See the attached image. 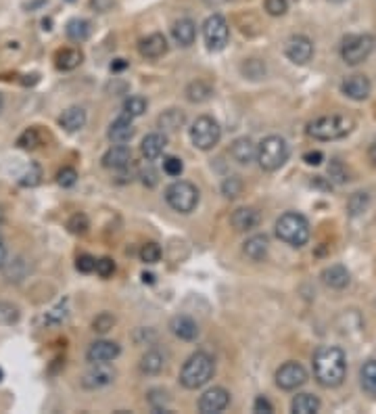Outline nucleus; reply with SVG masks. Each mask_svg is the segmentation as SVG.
Here are the masks:
<instances>
[{"label": "nucleus", "mask_w": 376, "mask_h": 414, "mask_svg": "<svg viewBox=\"0 0 376 414\" xmlns=\"http://www.w3.org/2000/svg\"><path fill=\"white\" fill-rule=\"evenodd\" d=\"M82 61H84V55L80 48H63L55 57L57 69H61V72H71V69H75Z\"/></svg>", "instance_id": "30"}, {"label": "nucleus", "mask_w": 376, "mask_h": 414, "mask_svg": "<svg viewBox=\"0 0 376 414\" xmlns=\"http://www.w3.org/2000/svg\"><path fill=\"white\" fill-rule=\"evenodd\" d=\"M7 264V247L3 243V239H0V268H3Z\"/></svg>", "instance_id": "56"}, {"label": "nucleus", "mask_w": 376, "mask_h": 414, "mask_svg": "<svg viewBox=\"0 0 376 414\" xmlns=\"http://www.w3.org/2000/svg\"><path fill=\"white\" fill-rule=\"evenodd\" d=\"M142 279H144V283H153L155 276L153 274H142Z\"/></svg>", "instance_id": "59"}, {"label": "nucleus", "mask_w": 376, "mask_h": 414, "mask_svg": "<svg viewBox=\"0 0 376 414\" xmlns=\"http://www.w3.org/2000/svg\"><path fill=\"white\" fill-rule=\"evenodd\" d=\"M113 326H115V316H113L111 312H101V314L92 320V331L99 333V335L109 333Z\"/></svg>", "instance_id": "42"}, {"label": "nucleus", "mask_w": 376, "mask_h": 414, "mask_svg": "<svg viewBox=\"0 0 376 414\" xmlns=\"http://www.w3.org/2000/svg\"><path fill=\"white\" fill-rule=\"evenodd\" d=\"M157 124H159V128L166 130V132H176V130H180V128L186 124V115H184L180 109H168V111H164V113L159 115Z\"/></svg>", "instance_id": "32"}, {"label": "nucleus", "mask_w": 376, "mask_h": 414, "mask_svg": "<svg viewBox=\"0 0 376 414\" xmlns=\"http://www.w3.org/2000/svg\"><path fill=\"white\" fill-rule=\"evenodd\" d=\"M166 147H168V138H166V134L153 132V134H146V136L142 138L140 151H142V155H144L146 161H153V159H157V157L164 155Z\"/></svg>", "instance_id": "20"}, {"label": "nucleus", "mask_w": 376, "mask_h": 414, "mask_svg": "<svg viewBox=\"0 0 376 414\" xmlns=\"http://www.w3.org/2000/svg\"><path fill=\"white\" fill-rule=\"evenodd\" d=\"M266 13L272 17H282L288 11V0H266Z\"/></svg>", "instance_id": "46"}, {"label": "nucleus", "mask_w": 376, "mask_h": 414, "mask_svg": "<svg viewBox=\"0 0 376 414\" xmlns=\"http://www.w3.org/2000/svg\"><path fill=\"white\" fill-rule=\"evenodd\" d=\"M259 222H261V216L255 207H239V210H235V214L230 216V224L237 233L253 230L259 226Z\"/></svg>", "instance_id": "18"}, {"label": "nucleus", "mask_w": 376, "mask_h": 414, "mask_svg": "<svg viewBox=\"0 0 376 414\" xmlns=\"http://www.w3.org/2000/svg\"><path fill=\"white\" fill-rule=\"evenodd\" d=\"M67 228L71 235H78V237H84L90 228V222H88V216L86 214H73L67 222Z\"/></svg>", "instance_id": "40"}, {"label": "nucleus", "mask_w": 376, "mask_h": 414, "mask_svg": "<svg viewBox=\"0 0 376 414\" xmlns=\"http://www.w3.org/2000/svg\"><path fill=\"white\" fill-rule=\"evenodd\" d=\"M168 48H170V44H168V38L164 36V34H159V32H155V34H148L146 38H142L140 42H138V50H140V55L144 57V59H161L166 52H168Z\"/></svg>", "instance_id": "16"}, {"label": "nucleus", "mask_w": 376, "mask_h": 414, "mask_svg": "<svg viewBox=\"0 0 376 414\" xmlns=\"http://www.w3.org/2000/svg\"><path fill=\"white\" fill-rule=\"evenodd\" d=\"M203 40L207 50L211 52H219L226 48V44L230 42V26L226 21V17L221 15H211L205 19L203 23Z\"/></svg>", "instance_id": "9"}, {"label": "nucleus", "mask_w": 376, "mask_h": 414, "mask_svg": "<svg viewBox=\"0 0 376 414\" xmlns=\"http://www.w3.org/2000/svg\"><path fill=\"white\" fill-rule=\"evenodd\" d=\"M341 92L347 97V99H353V101H366L372 92V82L368 80V76L364 74H353V76H347L343 82H341Z\"/></svg>", "instance_id": "14"}, {"label": "nucleus", "mask_w": 376, "mask_h": 414, "mask_svg": "<svg viewBox=\"0 0 376 414\" xmlns=\"http://www.w3.org/2000/svg\"><path fill=\"white\" fill-rule=\"evenodd\" d=\"M65 34H67V38H69L71 42H84V40H88L90 34H92V26H90L88 19L75 17V19L67 21Z\"/></svg>", "instance_id": "28"}, {"label": "nucleus", "mask_w": 376, "mask_h": 414, "mask_svg": "<svg viewBox=\"0 0 376 414\" xmlns=\"http://www.w3.org/2000/svg\"><path fill=\"white\" fill-rule=\"evenodd\" d=\"M368 159L372 161V166H376V141L370 145V149H368Z\"/></svg>", "instance_id": "57"}, {"label": "nucleus", "mask_w": 376, "mask_h": 414, "mask_svg": "<svg viewBox=\"0 0 376 414\" xmlns=\"http://www.w3.org/2000/svg\"><path fill=\"white\" fill-rule=\"evenodd\" d=\"M284 55L295 65H306L314 57V42L304 34L290 36L284 44Z\"/></svg>", "instance_id": "11"}, {"label": "nucleus", "mask_w": 376, "mask_h": 414, "mask_svg": "<svg viewBox=\"0 0 376 414\" xmlns=\"http://www.w3.org/2000/svg\"><path fill=\"white\" fill-rule=\"evenodd\" d=\"M295 414H316L320 410V400L312 393H297L290 402Z\"/></svg>", "instance_id": "31"}, {"label": "nucleus", "mask_w": 376, "mask_h": 414, "mask_svg": "<svg viewBox=\"0 0 376 414\" xmlns=\"http://www.w3.org/2000/svg\"><path fill=\"white\" fill-rule=\"evenodd\" d=\"M40 180H42V170H40L36 164H32V166H30V170H28V172H26V174L19 178V184H21V186H30V188H32V186H38V184H40Z\"/></svg>", "instance_id": "44"}, {"label": "nucleus", "mask_w": 376, "mask_h": 414, "mask_svg": "<svg viewBox=\"0 0 376 414\" xmlns=\"http://www.w3.org/2000/svg\"><path fill=\"white\" fill-rule=\"evenodd\" d=\"M128 67V61L126 59H115L111 63V72H123V69Z\"/></svg>", "instance_id": "55"}, {"label": "nucleus", "mask_w": 376, "mask_h": 414, "mask_svg": "<svg viewBox=\"0 0 376 414\" xmlns=\"http://www.w3.org/2000/svg\"><path fill=\"white\" fill-rule=\"evenodd\" d=\"M253 412H264V414H270V412H274V406L268 402V397L259 395V397L255 400V404H253Z\"/></svg>", "instance_id": "53"}, {"label": "nucleus", "mask_w": 376, "mask_h": 414, "mask_svg": "<svg viewBox=\"0 0 376 414\" xmlns=\"http://www.w3.org/2000/svg\"><path fill=\"white\" fill-rule=\"evenodd\" d=\"M113 272H115V262L111 257L97 259V274L101 279H109V276H113Z\"/></svg>", "instance_id": "49"}, {"label": "nucleus", "mask_w": 376, "mask_h": 414, "mask_svg": "<svg viewBox=\"0 0 376 414\" xmlns=\"http://www.w3.org/2000/svg\"><path fill=\"white\" fill-rule=\"evenodd\" d=\"M88 115L84 107H69L59 115V126L67 132H78L86 126Z\"/></svg>", "instance_id": "24"}, {"label": "nucleus", "mask_w": 376, "mask_h": 414, "mask_svg": "<svg viewBox=\"0 0 376 414\" xmlns=\"http://www.w3.org/2000/svg\"><path fill=\"white\" fill-rule=\"evenodd\" d=\"M374 44L372 34H349L341 42V59L347 65H359L374 52Z\"/></svg>", "instance_id": "8"}, {"label": "nucleus", "mask_w": 376, "mask_h": 414, "mask_svg": "<svg viewBox=\"0 0 376 414\" xmlns=\"http://www.w3.org/2000/svg\"><path fill=\"white\" fill-rule=\"evenodd\" d=\"M5 379V373H3V368H0V381H3Z\"/></svg>", "instance_id": "62"}, {"label": "nucleus", "mask_w": 376, "mask_h": 414, "mask_svg": "<svg viewBox=\"0 0 376 414\" xmlns=\"http://www.w3.org/2000/svg\"><path fill=\"white\" fill-rule=\"evenodd\" d=\"M134 124H132V117L130 115H119L111 126H109V130H107V138L111 143H115V145H126V143H130L132 141V136H134Z\"/></svg>", "instance_id": "17"}, {"label": "nucleus", "mask_w": 376, "mask_h": 414, "mask_svg": "<svg viewBox=\"0 0 376 414\" xmlns=\"http://www.w3.org/2000/svg\"><path fill=\"white\" fill-rule=\"evenodd\" d=\"M170 331L182 341H197L199 337V324L184 314H178L170 320Z\"/></svg>", "instance_id": "21"}, {"label": "nucleus", "mask_w": 376, "mask_h": 414, "mask_svg": "<svg viewBox=\"0 0 376 414\" xmlns=\"http://www.w3.org/2000/svg\"><path fill=\"white\" fill-rule=\"evenodd\" d=\"M304 161H306L308 166H320V164L324 161V155H322L320 151H310V153L304 155Z\"/></svg>", "instance_id": "54"}, {"label": "nucleus", "mask_w": 376, "mask_h": 414, "mask_svg": "<svg viewBox=\"0 0 376 414\" xmlns=\"http://www.w3.org/2000/svg\"><path fill=\"white\" fill-rule=\"evenodd\" d=\"M314 377L326 389L343 385L347 377L345 352L337 345H322V348H318V352L314 354Z\"/></svg>", "instance_id": "1"}, {"label": "nucleus", "mask_w": 376, "mask_h": 414, "mask_svg": "<svg viewBox=\"0 0 376 414\" xmlns=\"http://www.w3.org/2000/svg\"><path fill=\"white\" fill-rule=\"evenodd\" d=\"M67 316H69V308H67V302L63 299V302H59L55 308H50L44 314V322L48 326H59V324H63L67 320Z\"/></svg>", "instance_id": "35"}, {"label": "nucleus", "mask_w": 376, "mask_h": 414, "mask_svg": "<svg viewBox=\"0 0 376 414\" xmlns=\"http://www.w3.org/2000/svg\"><path fill=\"white\" fill-rule=\"evenodd\" d=\"M276 237L290 245V247H304L310 237H312V228L306 216H301L297 212H286L278 218L276 222Z\"/></svg>", "instance_id": "4"}, {"label": "nucleus", "mask_w": 376, "mask_h": 414, "mask_svg": "<svg viewBox=\"0 0 376 414\" xmlns=\"http://www.w3.org/2000/svg\"><path fill=\"white\" fill-rule=\"evenodd\" d=\"M164 172L168 174V176H172V178H178V176H182V172H184V164H182V159L180 157H166L164 159Z\"/></svg>", "instance_id": "45"}, {"label": "nucleus", "mask_w": 376, "mask_h": 414, "mask_svg": "<svg viewBox=\"0 0 376 414\" xmlns=\"http://www.w3.org/2000/svg\"><path fill=\"white\" fill-rule=\"evenodd\" d=\"M140 259L144 264H157L161 259V247L153 241H148L140 247Z\"/></svg>", "instance_id": "41"}, {"label": "nucleus", "mask_w": 376, "mask_h": 414, "mask_svg": "<svg viewBox=\"0 0 376 414\" xmlns=\"http://www.w3.org/2000/svg\"><path fill=\"white\" fill-rule=\"evenodd\" d=\"M355 128V121L351 115L345 113H330V115H322L314 121H310L308 126V134L316 141H339V138H345L347 134H351V130Z\"/></svg>", "instance_id": "2"}, {"label": "nucleus", "mask_w": 376, "mask_h": 414, "mask_svg": "<svg viewBox=\"0 0 376 414\" xmlns=\"http://www.w3.org/2000/svg\"><path fill=\"white\" fill-rule=\"evenodd\" d=\"M213 375H215V360L207 352H197L184 362L180 371V383L186 389H201L213 379Z\"/></svg>", "instance_id": "3"}, {"label": "nucleus", "mask_w": 376, "mask_h": 414, "mask_svg": "<svg viewBox=\"0 0 376 414\" xmlns=\"http://www.w3.org/2000/svg\"><path fill=\"white\" fill-rule=\"evenodd\" d=\"M322 283H324L326 287H330V289L341 291V289H345V287L351 283V274H349V270H347L345 266L335 264V266H328V268L322 272Z\"/></svg>", "instance_id": "23"}, {"label": "nucleus", "mask_w": 376, "mask_h": 414, "mask_svg": "<svg viewBox=\"0 0 376 414\" xmlns=\"http://www.w3.org/2000/svg\"><path fill=\"white\" fill-rule=\"evenodd\" d=\"M308 383V371L299 362H286L276 371V385L284 391H295Z\"/></svg>", "instance_id": "10"}, {"label": "nucleus", "mask_w": 376, "mask_h": 414, "mask_svg": "<svg viewBox=\"0 0 376 414\" xmlns=\"http://www.w3.org/2000/svg\"><path fill=\"white\" fill-rule=\"evenodd\" d=\"M368 203H370L368 193H353V195L349 197V201H347V210H349L351 216H359V214L366 212Z\"/></svg>", "instance_id": "39"}, {"label": "nucleus", "mask_w": 376, "mask_h": 414, "mask_svg": "<svg viewBox=\"0 0 376 414\" xmlns=\"http://www.w3.org/2000/svg\"><path fill=\"white\" fill-rule=\"evenodd\" d=\"M241 193H243V180H241V176L224 178V182H221V195L226 199H237Z\"/></svg>", "instance_id": "38"}, {"label": "nucleus", "mask_w": 376, "mask_h": 414, "mask_svg": "<svg viewBox=\"0 0 376 414\" xmlns=\"http://www.w3.org/2000/svg\"><path fill=\"white\" fill-rule=\"evenodd\" d=\"M330 178H335L337 182H345V180H349L347 178V172H343V166H341V161H333V166H330Z\"/></svg>", "instance_id": "52"}, {"label": "nucleus", "mask_w": 376, "mask_h": 414, "mask_svg": "<svg viewBox=\"0 0 376 414\" xmlns=\"http://www.w3.org/2000/svg\"><path fill=\"white\" fill-rule=\"evenodd\" d=\"M121 354V348L119 343L115 341H109V339H101V341H95L88 352H86V360L90 364H109L113 362L117 356Z\"/></svg>", "instance_id": "12"}, {"label": "nucleus", "mask_w": 376, "mask_h": 414, "mask_svg": "<svg viewBox=\"0 0 376 414\" xmlns=\"http://www.w3.org/2000/svg\"><path fill=\"white\" fill-rule=\"evenodd\" d=\"M268 249H270V241H268L266 235H253V237L247 239L245 245H243V253H245L249 259H253V262L266 259Z\"/></svg>", "instance_id": "26"}, {"label": "nucleus", "mask_w": 376, "mask_h": 414, "mask_svg": "<svg viewBox=\"0 0 376 414\" xmlns=\"http://www.w3.org/2000/svg\"><path fill=\"white\" fill-rule=\"evenodd\" d=\"M3 107H5V101H3V95H0V111H3Z\"/></svg>", "instance_id": "61"}, {"label": "nucleus", "mask_w": 376, "mask_h": 414, "mask_svg": "<svg viewBox=\"0 0 376 414\" xmlns=\"http://www.w3.org/2000/svg\"><path fill=\"white\" fill-rule=\"evenodd\" d=\"M190 143L201 151H211L221 138V128L211 115H201L190 126Z\"/></svg>", "instance_id": "7"}, {"label": "nucleus", "mask_w": 376, "mask_h": 414, "mask_svg": "<svg viewBox=\"0 0 376 414\" xmlns=\"http://www.w3.org/2000/svg\"><path fill=\"white\" fill-rule=\"evenodd\" d=\"M230 404V393L224 387H211L199 397V412L203 414H217L226 410Z\"/></svg>", "instance_id": "13"}, {"label": "nucleus", "mask_w": 376, "mask_h": 414, "mask_svg": "<svg viewBox=\"0 0 376 414\" xmlns=\"http://www.w3.org/2000/svg\"><path fill=\"white\" fill-rule=\"evenodd\" d=\"M88 5L97 13H107L115 7V0H88Z\"/></svg>", "instance_id": "51"}, {"label": "nucleus", "mask_w": 376, "mask_h": 414, "mask_svg": "<svg viewBox=\"0 0 376 414\" xmlns=\"http://www.w3.org/2000/svg\"><path fill=\"white\" fill-rule=\"evenodd\" d=\"M359 381H362V387L370 393V395H376V360H370L362 366L359 371Z\"/></svg>", "instance_id": "33"}, {"label": "nucleus", "mask_w": 376, "mask_h": 414, "mask_svg": "<svg viewBox=\"0 0 376 414\" xmlns=\"http://www.w3.org/2000/svg\"><path fill=\"white\" fill-rule=\"evenodd\" d=\"M3 220H5V212H3V207H0V224H3Z\"/></svg>", "instance_id": "60"}, {"label": "nucleus", "mask_w": 376, "mask_h": 414, "mask_svg": "<svg viewBox=\"0 0 376 414\" xmlns=\"http://www.w3.org/2000/svg\"><path fill=\"white\" fill-rule=\"evenodd\" d=\"M138 178L146 188H155L157 182H159V176H157V170L153 168V164H146L144 168H140L138 170Z\"/></svg>", "instance_id": "43"}, {"label": "nucleus", "mask_w": 376, "mask_h": 414, "mask_svg": "<svg viewBox=\"0 0 376 414\" xmlns=\"http://www.w3.org/2000/svg\"><path fill=\"white\" fill-rule=\"evenodd\" d=\"M140 373L148 375V377H155L166 368V356L159 350H148L142 358H140Z\"/></svg>", "instance_id": "27"}, {"label": "nucleus", "mask_w": 376, "mask_h": 414, "mask_svg": "<svg viewBox=\"0 0 376 414\" xmlns=\"http://www.w3.org/2000/svg\"><path fill=\"white\" fill-rule=\"evenodd\" d=\"M148 109V103H146V99L144 97H138V95H134V97H130V99H126V103H123V113L126 115H130L132 119L134 117H140V115H144V111Z\"/></svg>", "instance_id": "36"}, {"label": "nucleus", "mask_w": 376, "mask_h": 414, "mask_svg": "<svg viewBox=\"0 0 376 414\" xmlns=\"http://www.w3.org/2000/svg\"><path fill=\"white\" fill-rule=\"evenodd\" d=\"M75 182H78V172H75L73 168H63V170H59V174H57V184H59V186L69 188V186H73Z\"/></svg>", "instance_id": "47"}, {"label": "nucleus", "mask_w": 376, "mask_h": 414, "mask_svg": "<svg viewBox=\"0 0 376 414\" xmlns=\"http://www.w3.org/2000/svg\"><path fill=\"white\" fill-rule=\"evenodd\" d=\"M75 268H78V272H82V274H90L97 270V259L88 253H84L78 257V262H75Z\"/></svg>", "instance_id": "50"}, {"label": "nucleus", "mask_w": 376, "mask_h": 414, "mask_svg": "<svg viewBox=\"0 0 376 414\" xmlns=\"http://www.w3.org/2000/svg\"><path fill=\"white\" fill-rule=\"evenodd\" d=\"M166 201L178 214H190L197 210L199 205V188L192 182L186 180H178L174 184L168 186L166 190Z\"/></svg>", "instance_id": "6"}, {"label": "nucleus", "mask_w": 376, "mask_h": 414, "mask_svg": "<svg viewBox=\"0 0 376 414\" xmlns=\"http://www.w3.org/2000/svg\"><path fill=\"white\" fill-rule=\"evenodd\" d=\"M203 3H205L207 7H219V5L226 3V0H203Z\"/></svg>", "instance_id": "58"}, {"label": "nucleus", "mask_w": 376, "mask_h": 414, "mask_svg": "<svg viewBox=\"0 0 376 414\" xmlns=\"http://www.w3.org/2000/svg\"><path fill=\"white\" fill-rule=\"evenodd\" d=\"M230 155L237 164L249 166L253 159H257V145L251 141L249 136H241L230 145Z\"/></svg>", "instance_id": "19"}, {"label": "nucleus", "mask_w": 376, "mask_h": 414, "mask_svg": "<svg viewBox=\"0 0 376 414\" xmlns=\"http://www.w3.org/2000/svg\"><path fill=\"white\" fill-rule=\"evenodd\" d=\"M172 36H174V40H176L180 46L188 48L190 44H195V38H197V23H195L192 19H188V17H182V19H178V21L172 26Z\"/></svg>", "instance_id": "25"}, {"label": "nucleus", "mask_w": 376, "mask_h": 414, "mask_svg": "<svg viewBox=\"0 0 376 414\" xmlns=\"http://www.w3.org/2000/svg\"><path fill=\"white\" fill-rule=\"evenodd\" d=\"M148 404L153 406V410L155 412H161L164 410V406L168 404V393L166 391H161V389H153L148 393Z\"/></svg>", "instance_id": "48"}, {"label": "nucleus", "mask_w": 376, "mask_h": 414, "mask_svg": "<svg viewBox=\"0 0 376 414\" xmlns=\"http://www.w3.org/2000/svg\"><path fill=\"white\" fill-rule=\"evenodd\" d=\"M184 95H186V99L190 101V103H207L211 97H213V86L207 82V80H192L188 86H186V90H184Z\"/></svg>", "instance_id": "29"}, {"label": "nucleus", "mask_w": 376, "mask_h": 414, "mask_svg": "<svg viewBox=\"0 0 376 414\" xmlns=\"http://www.w3.org/2000/svg\"><path fill=\"white\" fill-rule=\"evenodd\" d=\"M290 149L282 136H266L257 145V164L264 172H276L288 161Z\"/></svg>", "instance_id": "5"}, {"label": "nucleus", "mask_w": 376, "mask_h": 414, "mask_svg": "<svg viewBox=\"0 0 376 414\" xmlns=\"http://www.w3.org/2000/svg\"><path fill=\"white\" fill-rule=\"evenodd\" d=\"M103 168L107 170H121L132 164V151L126 145H113L105 155H103Z\"/></svg>", "instance_id": "22"}, {"label": "nucleus", "mask_w": 376, "mask_h": 414, "mask_svg": "<svg viewBox=\"0 0 376 414\" xmlns=\"http://www.w3.org/2000/svg\"><path fill=\"white\" fill-rule=\"evenodd\" d=\"M42 145V136L36 128H28L19 138H17V147L19 149H26V151H32L36 147Z\"/></svg>", "instance_id": "37"}, {"label": "nucleus", "mask_w": 376, "mask_h": 414, "mask_svg": "<svg viewBox=\"0 0 376 414\" xmlns=\"http://www.w3.org/2000/svg\"><path fill=\"white\" fill-rule=\"evenodd\" d=\"M19 318H21V310H19L17 304H13V302H0V324L13 326V324L19 322Z\"/></svg>", "instance_id": "34"}, {"label": "nucleus", "mask_w": 376, "mask_h": 414, "mask_svg": "<svg viewBox=\"0 0 376 414\" xmlns=\"http://www.w3.org/2000/svg\"><path fill=\"white\" fill-rule=\"evenodd\" d=\"M115 381V373L111 368H107V364H92V368L88 373L82 375V387L84 389H103L107 385H111Z\"/></svg>", "instance_id": "15"}]
</instances>
